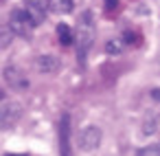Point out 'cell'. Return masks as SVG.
Wrapping results in <instances>:
<instances>
[{
	"label": "cell",
	"mask_w": 160,
	"mask_h": 156,
	"mask_svg": "<svg viewBox=\"0 0 160 156\" xmlns=\"http://www.w3.org/2000/svg\"><path fill=\"white\" fill-rule=\"evenodd\" d=\"M59 143H62V156H72L70 149V117H62V130H59Z\"/></svg>",
	"instance_id": "cell-7"
},
{
	"label": "cell",
	"mask_w": 160,
	"mask_h": 156,
	"mask_svg": "<svg viewBox=\"0 0 160 156\" xmlns=\"http://www.w3.org/2000/svg\"><path fill=\"white\" fill-rule=\"evenodd\" d=\"M48 9L55 13H70L72 11V0H48Z\"/></svg>",
	"instance_id": "cell-9"
},
{
	"label": "cell",
	"mask_w": 160,
	"mask_h": 156,
	"mask_svg": "<svg viewBox=\"0 0 160 156\" xmlns=\"http://www.w3.org/2000/svg\"><path fill=\"white\" fill-rule=\"evenodd\" d=\"M151 99H156V101H160V88H151Z\"/></svg>",
	"instance_id": "cell-15"
},
{
	"label": "cell",
	"mask_w": 160,
	"mask_h": 156,
	"mask_svg": "<svg viewBox=\"0 0 160 156\" xmlns=\"http://www.w3.org/2000/svg\"><path fill=\"white\" fill-rule=\"evenodd\" d=\"M35 68L40 70V73H55L57 68H59V60L55 57V55H40L38 60H35Z\"/></svg>",
	"instance_id": "cell-8"
},
{
	"label": "cell",
	"mask_w": 160,
	"mask_h": 156,
	"mask_svg": "<svg viewBox=\"0 0 160 156\" xmlns=\"http://www.w3.org/2000/svg\"><path fill=\"white\" fill-rule=\"evenodd\" d=\"M136 156H160V145H147V147L138 149Z\"/></svg>",
	"instance_id": "cell-12"
},
{
	"label": "cell",
	"mask_w": 160,
	"mask_h": 156,
	"mask_svg": "<svg viewBox=\"0 0 160 156\" xmlns=\"http://www.w3.org/2000/svg\"><path fill=\"white\" fill-rule=\"evenodd\" d=\"M33 27H35V22L31 20V16L27 13V9H16V11L9 16V29H11L13 33L22 35V38L31 35V33H33Z\"/></svg>",
	"instance_id": "cell-2"
},
{
	"label": "cell",
	"mask_w": 160,
	"mask_h": 156,
	"mask_svg": "<svg viewBox=\"0 0 160 156\" xmlns=\"http://www.w3.org/2000/svg\"><path fill=\"white\" fill-rule=\"evenodd\" d=\"M5 156H27V154H5Z\"/></svg>",
	"instance_id": "cell-16"
},
{
	"label": "cell",
	"mask_w": 160,
	"mask_h": 156,
	"mask_svg": "<svg viewBox=\"0 0 160 156\" xmlns=\"http://www.w3.org/2000/svg\"><path fill=\"white\" fill-rule=\"evenodd\" d=\"M24 3H27V13L31 16V20L35 24L44 22L48 13V0H24Z\"/></svg>",
	"instance_id": "cell-6"
},
{
	"label": "cell",
	"mask_w": 160,
	"mask_h": 156,
	"mask_svg": "<svg viewBox=\"0 0 160 156\" xmlns=\"http://www.w3.org/2000/svg\"><path fill=\"white\" fill-rule=\"evenodd\" d=\"M103 5L108 11H116L118 9V0H103Z\"/></svg>",
	"instance_id": "cell-14"
},
{
	"label": "cell",
	"mask_w": 160,
	"mask_h": 156,
	"mask_svg": "<svg viewBox=\"0 0 160 156\" xmlns=\"http://www.w3.org/2000/svg\"><path fill=\"white\" fill-rule=\"evenodd\" d=\"M77 57H79V64L86 62L88 57V51L94 42V18H92V11H83L81 18H79V24H77Z\"/></svg>",
	"instance_id": "cell-1"
},
{
	"label": "cell",
	"mask_w": 160,
	"mask_h": 156,
	"mask_svg": "<svg viewBox=\"0 0 160 156\" xmlns=\"http://www.w3.org/2000/svg\"><path fill=\"white\" fill-rule=\"evenodd\" d=\"M57 38H59V42L64 44V46H70L72 44V29L68 27V24H57Z\"/></svg>",
	"instance_id": "cell-10"
},
{
	"label": "cell",
	"mask_w": 160,
	"mask_h": 156,
	"mask_svg": "<svg viewBox=\"0 0 160 156\" xmlns=\"http://www.w3.org/2000/svg\"><path fill=\"white\" fill-rule=\"evenodd\" d=\"M0 99H2V92H0Z\"/></svg>",
	"instance_id": "cell-17"
},
{
	"label": "cell",
	"mask_w": 160,
	"mask_h": 156,
	"mask_svg": "<svg viewBox=\"0 0 160 156\" xmlns=\"http://www.w3.org/2000/svg\"><path fill=\"white\" fill-rule=\"evenodd\" d=\"M5 79L16 90H27L29 88V77L24 75V70L20 66H7L5 68Z\"/></svg>",
	"instance_id": "cell-5"
},
{
	"label": "cell",
	"mask_w": 160,
	"mask_h": 156,
	"mask_svg": "<svg viewBox=\"0 0 160 156\" xmlns=\"http://www.w3.org/2000/svg\"><path fill=\"white\" fill-rule=\"evenodd\" d=\"M101 138H103L101 130H99L97 125H88V127H83L81 134H79V145H81V149L92 152V149H97V147L101 145Z\"/></svg>",
	"instance_id": "cell-4"
},
{
	"label": "cell",
	"mask_w": 160,
	"mask_h": 156,
	"mask_svg": "<svg viewBox=\"0 0 160 156\" xmlns=\"http://www.w3.org/2000/svg\"><path fill=\"white\" fill-rule=\"evenodd\" d=\"M105 53H108V55H121V53H123V38H112V40H108Z\"/></svg>",
	"instance_id": "cell-11"
},
{
	"label": "cell",
	"mask_w": 160,
	"mask_h": 156,
	"mask_svg": "<svg viewBox=\"0 0 160 156\" xmlns=\"http://www.w3.org/2000/svg\"><path fill=\"white\" fill-rule=\"evenodd\" d=\"M11 29H7V31H0V49H5L7 44H9V38H11Z\"/></svg>",
	"instance_id": "cell-13"
},
{
	"label": "cell",
	"mask_w": 160,
	"mask_h": 156,
	"mask_svg": "<svg viewBox=\"0 0 160 156\" xmlns=\"http://www.w3.org/2000/svg\"><path fill=\"white\" fill-rule=\"evenodd\" d=\"M22 112H24V110H22V106H20L18 101H7L2 108H0V127L7 130V127L16 125V123L20 121Z\"/></svg>",
	"instance_id": "cell-3"
}]
</instances>
